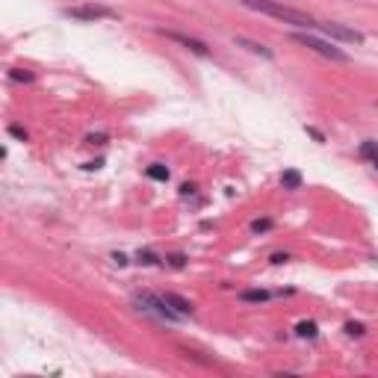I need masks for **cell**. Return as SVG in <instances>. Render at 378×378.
Returning a JSON list of instances; mask_svg holds the SVG:
<instances>
[{"label": "cell", "instance_id": "obj_1", "mask_svg": "<svg viewBox=\"0 0 378 378\" xmlns=\"http://www.w3.org/2000/svg\"><path fill=\"white\" fill-rule=\"evenodd\" d=\"M245 9H255L260 15H269V18H278L284 24H292L299 30H307V33H320V21L310 18L307 12H299V9H290L284 4H275V0H240Z\"/></svg>", "mask_w": 378, "mask_h": 378}, {"label": "cell", "instance_id": "obj_2", "mask_svg": "<svg viewBox=\"0 0 378 378\" xmlns=\"http://www.w3.org/2000/svg\"><path fill=\"white\" fill-rule=\"evenodd\" d=\"M292 41H299V45H305V48H310V51H317L320 56H325V59H331V62H349V53L346 51H340L334 41H325V39H320L317 33H292Z\"/></svg>", "mask_w": 378, "mask_h": 378}, {"label": "cell", "instance_id": "obj_3", "mask_svg": "<svg viewBox=\"0 0 378 378\" xmlns=\"http://www.w3.org/2000/svg\"><path fill=\"white\" fill-rule=\"evenodd\" d=\"M136 305L142 313H151V317H157L160 322H178L183 320L180 313H175L169 307V302H165L163 296H154V292H142V296H136Z\"/></svg>", "mask_w": 378, "mask_h": 378}, {"label": "cell", "instance_id": "obj_4", "mask_svg": "<svg viewBox=\"0 0 378 378\" xmlns=\"http://www.w3.org/2000/svg\"><path fill=\"white\" fill-rule=\"evenodd\" d=\"M68 18L74 21H103V18H118L116 9L110 6H98V4H83V6H68L66 9Z\"/></svg>", "mask_w": 378, "mask_h": 378}, {"label": "cell", "instance_id": "obj_5", "mask_svg": "<svg viewBox=\"0 0 378 378\" xmlns=\"http://www.w3.org/2000/svg\"><path fill=\"white\" fill-rule=\"evenodd\" d=\"M157 33L165 36V39H172V41H178V45H183L186 51H193L195 56H210V48L204 45V41L193 39V36H183V33H178V30H157Z\"/></svg>", "mask_w": 378, "mask_h": 378}, {"label": "cell", "instance_id": "obj_6", "mask_svg": "<svg viewBox=\"0 0 378 378\" xmlns=\"http://www.w3.org/2000/svg\"><path fill=\"white\" fill-rule=\"evenodd\" d=\"M163 299L169 302V307L175 310V313H180V317L186 320V317H195V310H193V305H189L186 299H180V296H175V292H163Z\"/></svg>", "mask_w": 378, "mask_h": 378}, {"label": "cell", "instance_id": "obj_7", "mask_svg": "<svg viewBox=\"0 0 378 378\" xmlns=\"http://www.w3.org/2000/svg\"><path fill=\"white\" fill-rule=\"evenodd\" d=\"M275 292H266V290H245V292H240V299L242 302H269Z\"/></svg>", "mask_w": 378, "mask_h": 378}, {"label": "cell", "instance_id": "obj_8", "mask_svg": "<svg viewBox=\"0 0 378 378\" xmlns=\"http://www.w3.org/2000/svg\"><path fill=\"white\" fill-rule=\"evenodd\" d=\"M145 175H148L151 180H169V169H165L163 163H151L148 169H145Z\"/></svg>", "mask_w": 378, "mask_h": 378}, {"label": "cell", "instance_id": "obj_9", "mask_svg": "<svg viewBox=\"0 0 378 378\" xmlns=\"http://www.w3.org/2000/svg\"><path fill=\"white\" fill-rule=\"evenodd\" d=\"M237 45H240V48H248L251 53H260V56L272 59V51H269V48H263V45H257V41H248V39H237Z\"/></svg>", "mask_w": 378, "mask_h": 378}, {"label": "cell", "instance_id": "obj_10", "mask_svg": "<svg viewBox=\"0 0 378 378\" xmlns=\"http://www.w3.org/2000/svg\"><path fill=\"white\" fill-rule=\"evenodd\" d=\"M281 186L284 189H299L302 186V175L299 172H284L281 175Z\"/></svg>", "mask_w": 378, "mask_h": 378}, {"label": "cell", "instance_id": "obj_11", "mask_svg": "<svg viewBox=\"0 0 378 378\" xmlns=\"http://www.w3.org/2000/svg\"><path fill=\"white\" fill-rule=\"evenodd\" d=\"M361 157H364V160H372V163H378V142L367 139V142L361 145Z\"/></svg>", "mask_w": 378, "mask_h": 378}, {"label": "cell", "instance_id": "obj_12", "mask_svg": "<svg viewBox=\"0 0 378 378\" xmlns=\"http://www.w3.org/2000/svg\"><path fill=\"white\" fill-rule=\"evenodd\" d=\"M296 331H299V337H310L313 340V337H317V322H299Z\"/></svg>", "mask_w": 378, "mask_h": 378}, {"label": "cell", "instance_id": "obj_13", "mask_svg": "<svg viewBox=\"0 0 378 378\" xmlns=\"http://www.w3.org/2000/svg\"><path fill=\"white\" fill-rule=\"evenodd\" d=\"M272 228V222L269 219H257V222H251V230H255V234H263V230H269Z\"/></svg>", "mask_w": 378, "mask_h": 378}, {"label": "cell", "instance_id": "obj_14", "mask_svg": "<svg viewBox=\"0 0 378 378\" xmlns=\"http://www.w3.org/2000/svg\"><path fill=\"white\" fill-rule=\"evenodd\" d=\"M346 331L352 334V337H364V325L361 322H346Z\"/></svg>", "mask_w": 378, "mask_h": 378}, {"label": "cell", "instance_id": "obj_15", "mask_svg": "<svg viewBox=\"0 0 378 378\" xmlns=\"http://www.w3.org/2000/svg\"><path fill=\"white\" fill-rule=\"evenodd\" d=\"M12 80H24V83H30V80H33V71H12Z\"/></svg>", "mask_w": 378, "mask_h": 378}, {"label": "cell", "instance_id": "obj_16", "mask_svg": "<svg viewBox=\"0 0 378 378\" xmlns=\"http://www.w3.org/2000/svg\"><path fill=\"white\" fill-rule=\"evenodd\" d=\"M9 133H12L15 139H27V131H21V128H15V124H12V128H9Z\"/></svg>", "mask_w": 378, "mask_h": 378}, {"label": "cell", "instance_id": "obj_17", "mask_svg": "<svg viewBox=\"0 0 378 378\" xmlns=\"http://www.w3.org/2000/svg\"><path fill=\"white\" fill-rule=\"evenodd\" d=\"M169 263H172V266H183V255H172Z\"/></svg>", "mask_w": 378, "mask_h": 378}, {"label": "cell", "instance_id": "obj_18", "mask_svg": "<svg viewBox=\"0 0 378 378\" xmlns=\"http://www.w3.org/2000/svg\"><path fill=\"white\" fill-rule=\"evenodd\" d=\"M307 133H310V136H313V139H317V142H325V136H322V133H320V131H313V128H307Z\"/></svg>", "mask_w": 378, "mask_h": 378}, {"label": "cell", "instance_id": "obj_19", "mask_svg": "<svg viewBox=\"0 0 378 378\" xmlns=\"http://www.w3.org/2000/svg\"><path fill=\"white\" fill-rule=\"evenodd\" d=\"M375 169H378V163H375Z\"/></svg>", "mask_w": 378, "mask_h": 378}]
</instances>
